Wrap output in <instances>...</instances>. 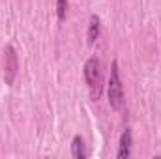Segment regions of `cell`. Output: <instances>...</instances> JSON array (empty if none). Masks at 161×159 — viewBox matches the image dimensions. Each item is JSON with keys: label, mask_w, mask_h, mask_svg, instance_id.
Returning a JSON list of instances; mask_svg holds the SVG:
<instances>
[{"label": "cell", "mask_w": 161, "mask_h": 159, "mask_svg": "<svg viewBox=\"0 0 161 159\" xmlns=\"http://www.w3.org/2000/svg\"><path fill=\"white\" fill-rule=\"evenodd\" d=\"M82 75H84V80L90 88V94L94 99L99 97V90H101V71H99V60L96 56L88 58L84 68H82Z\"/></svg>", "instance_id": "cell-2"}, {"label": "cell", "mask_w": 161, "mask_h": 159, "mask_svg": "<svg viewBox=\"0 0 161 159\" xmlns=\"http://www.w3.org/2000/svg\"><path fill=\"white\" fill-rule=\"evenodd\" d=\"M131 144H133V133L129 127H125L120 135V142H118V152L116 157L118 159H127L131 156Z\"/></svg>", "instance_id": "cell-4"}, {"label": "cell", "mask_w": 161, "mask_h": 159, "mask_svg": "<svg viewBox=\"0 0 161 159\" xmlns=\"http://www.w3.org/2000/svg\"><path fill=\"white\" fill-rule=\"evenodd\" d=\"M17 71H19V58H17V52H15L13 45H6V49H4V82H6L8 86H11V84L15 82Z\"/></svg>", "instance_id": "cell-3"}, {"label": "cell", "mask_w": 161, "mask_h": 159, "mask_svg": "<svg viewBox=\"0 0 161 159\" xmlns=\"http://www.w3.org/2000/svg\"><path fill=\"white\" fill-rule=\"evenodd\" d=\"M99 23H101V21H99V15L92 13V15H90V21H88V32H86V43H88L90 47L96 45V41L99 38V28H101Z\"/></svg>", "instance_id": "cell-5"}, {"label": "cell", "mask_w": 161, "mask_h": 159, "mask_svg": "<svg viewBox=\"0 0 161 159\" xmlns=\"http://www.w3.org/2000/svg\"><path fill=\"white\" fill-rule=\"evenodd\" d=\"M71 156L75 159H86V150H84V142H82V139H80L79 135H75L73 137V140H71Z\"/></svg>", "instance_id": "cell-6"}, {"label": "cell", "mask_w": 161, "mask_h": 159, "mask_svg": "<svg viewBox=\"0 0 161 159\" xmlns=\"http://www.w3.org/2000/svg\"><path fill=\"white\" fill-rule=\"evenodd\" d=\"M66 15H68V0H56V17H58V21L64 23Z\"/></svg>", "instance_id": "cell-7"}, {"label": "cell", "mask_w": 161, "mask_h": 159, "mask_svg": "<svg viewBox=\"0 0 161 159\" xmlns=\"http://www.w3.org/2000/svg\"><path fill=\"white\" fill-rule=\"evenodd\" d=\"M107 97H109V105L114 111H120L124 105V86L120 79V69H118V62L113 60L111 64V75L107 82Z\"/></svg>", "instance_id": "cell-1"}]
</instances>
